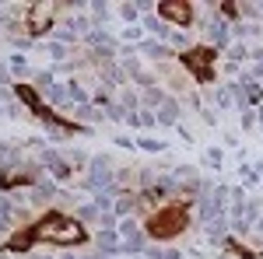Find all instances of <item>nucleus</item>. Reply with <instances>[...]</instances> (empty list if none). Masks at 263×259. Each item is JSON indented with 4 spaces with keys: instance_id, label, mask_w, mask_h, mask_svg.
Instances as JSON below:
<instances>
[{
    "instance_id": "obj_34",
    "label": "nucleus",
    "mask_w": 263,
    "mask_h": 259,
    "mask_svg": "<svg viewBox=\"0 0 263 259\" xmlns=\"http://www.w3.org/2000/svg\"><path fill=\"white\" fill-rule=\"evenodd\" d=\"M137 116H141V126H155V112H147V109H144V112H137Z\"/></svg>"
},
{
    "instance_id": "obj_2",
    "label": "nucleus",
    "mask_w": 263,
    "mask_h": 259,
    "mask_svg": "<svg viewBox=\"0 0 263 259\" xmlns=\"http://www.w3.org/2000/svg\"><path fill=\"white\" fill-rule=\"evenodd\" d=\"M182 228H186V210L182 207H165L162 214H155L147 221V235H155V238H172Z\"/></svg>"
},
{
    "instance_id": "obj_25",
    "label": "nucleus",
    "mask_w": 263,
    "mask_h": 259,
    "mask_svg": "<svg viewBox=\"0 0 263 259\" xmlns=\"http://www.w3.org/2000/svg\"><path fill=\"white\" fill-rule=\"evenodd\" d=\"M99 207H95V200H91V203H81V207H78V221H99Z\"/></svg>"
},
{
    "instance_id": "obj_6",
    "label": "nucleus",
    "mask_w": 263,
    "mask_h": 259,
    "mask_svg": "<svg viewBox=\"0 0 263 259\" xmlns=\"http://www.w3.org/2000/svg\"><path fill=\"white\" fill-rule=\"evenodd\" d=\"M57 193H60V189H57L53 179H39L35 186H32V193H28V203H32V207H46Z\"/></svg>"
},
{
    "instance_id": "obj_4",
    "label": "nucleus",
    "mask_w": 263,
    "mask_h": 259,
    "mask_svg": "<svg viewBox=\"0 0 263 259\" xmlns=\"http://www.w3.org/2000/svg\"><path fill=\"white\" fill-rule=\"evenodd\" d=\"M91 249L102 252V256H109V259H116L120 256V231H105V228H99V231L91 235Z\"/></svg>"
},
{
    "instance_id": "obj_18",
    "label": "nucleus",
    "mask_w": 263,
    "mask_h": 259,
    "mask_svg": "<svg viewBox=\"0 0 263 259\" xmlns=\"http://www.w3.org/2000/svg\"><path fill=\"white\" fill-rule=\"evenodd\" d=\"M116 14L123 18V25H134V21H141V18H137V14H141V4H120Z\"/></svg>"
},
{
    "instance_id": "obj_31",
    "label": "nucleus",
    "mask_w": 263,
    "mask_h": 259,
    "mask_svg": "<svg viewBox=\"0 0 263 259\" xmlns=\"http://www.w3.org/2000/svg\"><path fill=\"white\" fill-rule=\"evenodd\" d=\"M246 56H249V49H246V46H232V49H228V60H232V63L246 60Z\"/></svg>"
},
{
    "instance_id": "obj_30",
    "label": "nucleus",
    "mask_w": 263,
    "mask_h": 259,
    "mask_svg": "<svg viewBox=\"0 0 263 259\" xmlns=\"http://www.w3.org/2000/svg\"><path fill=\"white\" fill-rule=\"evenodd\" d=\"M221 161H224V151H221V147H207V165H211V168H218Z\"/></svg>"
},
{
    "instance_id": "obj_8",
    "label": "nucleus",
    "mask_w": 263,
    "mask_h": 259,
    "mask_svg": "<svg viewBox=\"0 0 263 259\" xmlns=\"http://www.w3.org/2000/svg\"><path fill=\"white\" fill-rule=\"evenodd\" d=\"M228 28H224V21H218V18H211L207 25H203V39L211 42V46H228Z\"/></svg>"
},
{
    "instance_id": "obj_13",
    "label": "nucleus",
    "mask_w": 263,
    "mask_h": 259,
    "mask_svg": "<svg viewBox=\"0 0 263 259\" xmlns=\"http://www.w3.org/2000/svg\"><path fill=\"white\" fill-rule=\"evenodd\" d=\"M144 28H147L151 39H168V28H165V21L158 18V14H147V18H144Z\"/></svg>"
},
{
    "instance_id": "obj_24",
    "label": "nucleus",
    "mask_w": 263,
    "mask_h": 259,
    "mask_svg": "<svg viewBox=\"0 0 263 259\" xmlns=\"http://www.w3.org/2000/svg\"><path fill=\"white\" fill-rule=\"evenodd\" d=\"M168 49H179V53H186V49H190L186 32H168Z\"/></svg>"
},
{
    "instance_id": "obj_16",
    "label": "nucleus",
    "mask_w": 263,
    "mask_h": 259,
    "mask_svg": "<svg viewBox=\"0 0 263 259\" xmlns=\"http://www.w3.org/2000/svg\"><path fill=\"white\" fill-rule=\"evenodd\" d=\"M57 7L53 4H42V7H32V28H46L49 25V14H53Z\"/></svg>"
},
{
    "instance_id": "obj_32",
    "label": "nucleus",
    "mask_w": 263,
    "mask_h": 259,
    "mask_svg": "<svg viewBox=\"0 0 263 259\" xmlns=\"http://www.w3.org/2000/svg\"><path fill=\"white\" fill-rule=\"evenodd\" d=\"M137 144H141V151H165V144H158V140H147V137H141Z\"/></svg>"
},
{
    "instance_id": "obj_37",
    "label": "nucleus",
    "mask_w": 263,
    "mask_h": 259,
    "mask_svg": "<svg viewBox=\"0 0 263 259\" xmlns=\"http://www.w3.org/2000/svg\"><path fill=\"white\" fill-rule=\"evenodd\" d=\"M32 259H57V256H53V252H35Z\"/></svg>"
},
{
    "instance_id": "obj_10",
    "label": "nucleus",
    "mask_w": 263,
    "mask_h": 259,
    "mask_svg": "<svg viewBox=\"0 0 263 259\" xmlns=\"http://www.w3.org/2000/svg\"><path fill=\"white\" fill-rule=\"evenodd\" d=\"M46 98H49V105H57V109H74V98H70V84H53V88L46 91Z\"/></svg>"
},
{
    "instance_id": "obj_38",
    "label": "nucleus",
    "mask_w": 263,
    "mask_h": 259,
    "mask_svg": "<svg viewBox=\"0 0 263 259\" xmlns=\"http://www.w3.org/2000/svg\"><path fill=\"white\" fill-rule=\"evenodd\" d=\"M256 231H260V235H263V214H260V221H256Z\"/></svg>"
},
{
    "instance_id": "obj_17",
    "label": "nucleus",
    "mask_w": 263,
    "mask_h": 259,
    "mask_svg": "<svg viewBox=\"0 0 263 259\" xmlns=\"http://www.w3.org/2000/svg\"><path fill=\"white\" fill-rule=\"evenodd\" d=\"M42 49H46V53L53 56V63H63L67 56H70V46H63V42H46Z\"/></svg>"
},
{
    "instance_id": "obj_5",
    "label": "nucleus",
    "mask_w": 263,
    "mask_h": 259,
    "mask_svg": "<svg viewBox=\"0 0 263 259\" xmlns=\"http://www.w3.org/2000/svg\"><path fill=\"white\" fill-rule=\"evenodd\" d=\"M137 53L147 56V60H168V56H172V49H168L162 39H151V35H144V39L137 42Z\"/></svg>"
},
{
    "instance_id": "obj_19",
    "label": "nucleus",
    "mask_w": 263,
    "mask_h": 259,
    "mask_svg": "<svg viewBox=\"0 0 263 259\" xmlns=\"http://www.w3.org/2000/svg\"><path fill=\"white\" fill-rule=\"evenodd\" d=\"M203 228H207V238L218 242L224 231H228V217H218V221H211V224H203Z\"/></svg>"
},
{
    "instance_id": "obj_28",
    "label": "nucleus",
    "mask_w": 263,
    "mask_h": 259,
    "mask_svg": "<svg viewBox=\"0 0 263 259\" xmlns=\"http://www.w3.org/2000/svg\"><path fill=\"white\" fill-rule=\"evenodd\" d=\"M172 175H176V179H182V182H193V186L200 182V179H197V168H190V165H179Z\"/></svg>"
},
{
    "instance_id": "obj_12",
    "label": "nucleus",
    "mask_w": 263,
    "mask_h": 259,
    "mask_svg": "<svg viewBox=\"0 0 263 259\" xmlns=\"http://www.w3.org/2000/svg\"><path fill=\"white\" fill-rule=\"evenodd\" d=\"M158 14H168V21H179V25H186V21H193L190 14V4H162L158 7Z\"/></svg>"
},
{
    "instance_id": "obj_23",
    "label": "nucleus",
    "mask_w": 263,
    "mask_h": 259,
    "mask_svg": "<svg viewBox=\"0 0 263 259\" xmlns=\"http://www.w3.org/2000/svg\"><path fill=\"white\" fill-rule=\"evenodd\" d=\"M105 21H109V7H105V4H91V25L102 28Z\"/></svg>"
},
{
    "instance_id": "obj_7",
    "label": "nucleus",
    "mask_w": 263,
    "mask_h": 259,
    "mask_svg": "<svg viewBox=\"0 0 263 259\" xmlns=\"http://www.w3.org/2000/svg\"><path fill=\"white\" fill-rule=\"evenodd\" d=\"M39 165H42V168H49L57 179H67V175H70V165H67V161H60V154H57L53 147H46V151L39 154Z\"/></svg>"
},
{
    "instance_id": "obj_35",
    "label": "nucleus",
    "mask_w": 263,
    "mask_h": 259,
    "mask_svg": "<svg viewBox=\"0 0 263 259\" xmlns=\"http://www.w3.org/2000/svg\"><path fill=\"white\" fill-rule=\"evenodd\" d=\"M7 77H11V63L0 60V81H7Z\"/></svg>"
},
{
    "instance_id": "obj_1",
    "label": "nucleus",
    "mask_w": 263,
    "mask_h": 259,
    "mask_svg": "<svg viewBox=\"0 0 263 259\" xmlns=\"http://www.w3.org/2000/svg\"><path fill=\"white\" fill-rule=\"evenodd\" d=\"M35 242H49V245H81L88 242L81 221L67 217V214H46L35 224Z\"/></svg>"
},
{
    "instance_id": "obj_29",
    "label": "nucleus",
    "mask_w": 263,
    "mask_h": 259,
    "mask_svg": "<svg viewBox=\"0 0 263 259\" xmlns=\"http://www.w3.org/2000/svg\"><path fill=\"white\" fill-rule=\"evenodd\" d=\"M11 77H21V74H25V70H28V63H25V56H18V53H14V56H11Z\"/></svg>"
},
{
    "instance_id": "obj_22",
    "label": "nucleus",
    "mask_w": 263,
    "mask_h": 259,
    "mask_svg": "<svg viewBox=\"0 0 263 259\" xmlns=\"http://www.w3.org/2000/svg\"><path fill=\"white\" fill-rule=\"evenodd\" d=\"M214 105H218V109H232V105H235L232 84H228V88H221V91H214Z\"/></svg>"
},
{
    "instance_id": "obj_20",
    "label": "nucleus",
    "mask_w": 263,
    "mask_h": 259,
    "mask_svg": "<svg viewBox=\"0 0 263 259\" xmlns=\"http://www.w3.org/2000/svg\"><path fill=\"white\" fill-rule=\"evenodd\" d=\"M120 70L126 74V77H137V74H144V67H141V60H137V56H123V60H120Z\"/></svg>"
},
{
    "instance_id": "obj_11",
    "label": "nucleus",
    "mask_w": 263,
    "mask_h": 259,
    "mask_svg": "<svg viewBox=\"0 0 263 259\" xmlns=\"http://www.w3.org/2000/svg\"><path fill=\"white\" fill-rule=\"evenodd\" d=\"M165 102H168V95H165V91L158 88V84H155V88H147V91L141 95V105L147 109V112H158V109H162Z\"/></svg>"
},
{
    "instance_id": "obj_27",
    "label": "nucleus",
    "mask_w": 263,
    "mask_h": 259,
    "mask_svg": "<svg viewBox=\"0 0 263 259\" xmlns=\"http://www.w3.org/2000/svg\"><path fill=\"white\" fill-rule=\"evenodd\" d=\"M35 88L46 95V91L53 88V70H35Z\"/></svg>"
},
{
    "instance_id": "obj_36",
    "label": "nucleus",
    "mask_w": 263,
    "mask_h": 259,
    "mask_svg": "<svg viewBox=\"0 0 263 259\" xmlns=\"http://www.w3.org/2000/svg\"><path fill=\"white\" fill-rule=\"evenodd\" d=\"M81 259H109V256H102V252H95V249H91V252H84Z\"/></svg>"
},
{
    "instance_id": "obj_33",
    "label": "nucleus",
    "mask_w": 263,
    "mask_h": 259,
    "mask_svg": "<svg viewBox=\"0 0 263 259\" xmlns=\"http://www.w3.org/2000/svg\"><path fill=\"white\" fill-rule=\"evenodd\" d=\"M256 123H260V119H256V112H253V109H246V112H242V126H246V130H253Z\"/></svg>"
},
{
    "instance_id": "obj_21",
    "label": "nucleus",
    "mask_w": 263,
    "mask_h": 259,
    "mask_svg": "<svg viewBox=\"0 0 263 259\" xmlns=\"http://www.w3.org/2000/svg\"><path fill=\"white\" fill-rule=\"evenodd\" d=\"M137 109H141V95H137L134 88H126V91H123V112L130 116V112H137Z\"/></svg>"
},
{
    "instance_id": "obj_3",
    "label": "nucleus",
    "mask_w": 263,
    "mask_h": 259,
    "mask_svg": "<svg viewBox=\"0 0 263 259\" xmlns=\"http://www.w3.org/2000/svg\"><path fill=\"white\" fill-rule=\"evenodd\" d=\"M28 217L25 210H18V203L7 196H0V235H7V231H14L21 221Z\"/></svg>"
},
{
    "instance_id": "obj_15",
    "label": "nucleus",
    "mask_w": 263,
    "mask_h": 259,
    "mask_svg": "<svg viewBox=\"0 0 263 259\" xmlns=\"http://www.w3.org/2000/svg\"><path fill=\"white\" fill-rule=\"evenodd\" d=\"M74 116H78L81 123H99L102 119V109H99V105H91V102H84V105L74 109Z\"/></svg>"
},
{
    "instance_id": "obj_26",
    "label": "nucleus",
    "mask_w": 263,
    "mask_h": 259,
    "mask_svg": "<svg viewBox=\"0 0 263 259\" xmlns=\"http://www.w3.org/2000/svg\"><path fill=\"white\" fill-rule=\"evenodd\" d=\"M91 172H112V161H109V154H91Z\"/></svg>"
},
{
    "instance_id": "obj_14",
    "label": "nucleus",
    "mask_w": 263,
    "mask_h": 259,
    "mask_svg": "<svg viewBox=\"0 0 263 259\" xmlns=\"http://www.w3.org/2000/svg\"><path fill=\"white\" fill-rule=\"evenodd\" d=\"M116 231H120V238H123V242H130V238H141V235H144V231H141V224H137V217H123Z\"/></svg>"
},
{
    "instance_id": "obj_9",
    "label": "nucleus",
    "mask_w": 263,
    "mask_h": 259,
    "mask_svg": "<svg viewBox=\"0 0 263 259\" xmlns=\"http://www.w3.org/2000/svg\"><path fill=\"white\" fill-rule=\"evenodd\" d=\"M179 116H182V105H179V98H168V102L162 105V109L155 112V119L162 123V126H176V123H179Z\"/></svg>"
}]
</instances>
